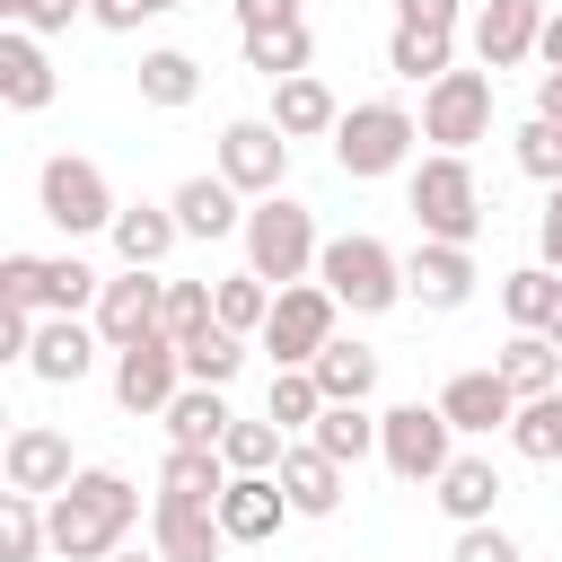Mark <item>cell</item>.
Wrapping results in <instances>:
<instances>
[{"instance_id": "32", "label": "cell", "mask_w": 562, "mask_h": 562, "mask_svg": "<svg viewBox=\"0 0 562 562\" xmlns=\"http://www.w3.org/2000/svg\"><path fill=\"white\" fill-rule=\"evenodd\" d=\"M553 299H562V272H553V263H518V272H501V316H509V325L544 334Z\"/></svg>"}, {"instance_id": "56", "label": "cell", "mask_w": 562, "mask_h": 562, "mask_svg": "<svg viewBox=\"0 0 562 562\" xmlns=\"http://www.w3.org/2000/svg\"><path fill=\"white\" fill-rule=\"evenodd\" d=\"M167 9H184V0H158V18H167Z\"/></svg>"}, {"instance_id": "42", "label": "cell", "mask_w": 562, "mask_h": 562, "mask_svg": "<svg viewBox=\"0 0 562 562\" xmlns=\"http://www.w3.org/2000/svg\"><path fill=\"white\" fill-rule=\"evenodd\" d=\"M211 316H220V307H211V281H167V316H158L167 342H193Z\"/></svg>"}, {"instance_id": "20", "label": "cell", "mask_w": 562, "mask_h": 562, "mask_svg": "<svg viewBox=\"0 0 562 562\" xmlns=\"http://www.w3.org/2000/svg\"><path fill=\"white\" fill-rule=\"evenodd\" d=\"M281 518H290L281 474H228V492H220V527H228V544H263V536H281Z\"/></svg>"}, {"instance_id": "22", "label": "cell", "mask_w": 562, "mask_h": 562, "mask_svg": "<svg viewBox=\"0 0 562 562\" xmlns=\"http://www.w3.org/2000/svg\"><path fill=\"white\" fill-rule=\"evenodd\" d=\"M237 202H246V193L211 167V176H184L167 211H176V228H184V237H228V228H246V211H237Z\"/></svg>"}, {"instance_id": "51", "label": "cell", "mask_w": 562, "mask_h": 562, "mask_svg": "<svg viewBox=\"0 0 562 562\" xmlns=\"http://www.w3.org/2000/svg\"><path fill=\"white\" fill-rule=\"evenodd\" d=\"M299 18V0H237V35H255V26H290Z\"/></svg>"}, {"instance_id": "28", "label": "cell", "mask_w": 562, "mask_h": 562, "mask_svg": "<svg viewBox=\"0 0 562 562\" xmlns=\"http://www.w3.org/2000/svg\"><path fill=\"white\" fill-rule=\"evenodd\" d=\"M307 369H316L325 404H369V395H378V351H369V342H342V334H334Z\"/></svg>"}, {"instance_id": "4", "label": "cell", "mask_w": 562, "mask_h": 562, "mask_svg": "<svg viewBox=\"0 0 562 562\" xmlns=\"http://www.w3.org/2000/svg\"><path fill=\"white\" fill-rule=\"evenodd\" d=\"M413 140H422V123H413L395 97H360V105L334 123V167L369 184V176H395V167L413 158Z\"/></svg>"}, {"instance_id": "21", "label": "cell", "mask_w": 562, "mask_h": 562, "mask_svg": "<svg viewBox=\"0 0 562 562\" xmlns=\"http://www.w3.org/2000/svg\"><path fill=\"white\" fill-rule=\"evenodd\" d=\"M97 325H79V316H44L35 325V351H26V369L44 378V386H79L88 369H97Z\"/></svg>"}, {"instance_id": "46", "label": "cell", "mask_w": 562, "mask_h": 562, "mask_svg": "<svg viewBox=\"0 0 562 562\" xmlns=\"http://www.w3.org/2000/svg\"><path fill=\"white\" fill-rule=\"evenodd\" d=\"M0 299L44 307V255H0Z\"/></svg>"}, {"instance_id": "14", "label": "cell", "mask_w": 562, "mask_h": 562, "mask_svg": "<svg viewBox=\"0 0 562 562\" xmlns=\"http://www.w3.org/2000/svg\"><path fill=\"white\" fill-rule=\"evenodd\" d=\"M0 474H9V492H44V501H53L79 465H70V439H61L53 422H18L9 448H0Z\"/></svg>"}, {"instance_id": "52", "label": "cell", "mask_w": 562, "mask_h": 562, "mask_svg": "<svg viewBox=\"0 0 562 562\" xmlns=\"http://www.w3.org/2000/svg\"><path fill=\"white\" fill-rule=\"evenodd\" d=\"M536 114H544V123H562V70H544V79H536Z\"/></svg>"}, {"instance_id": "36", "label": "cell", "mask_w": 562, "mask_h": 562, "mask_svg": "<svg viewBox=\"0 0 562 562\" xmlns=\"http://www.w3.org/2000/svg\"><path fill=\"white\" fill-rule=\"evenodd\" d=\"M448 53H457L448 26H395V35H386V70H395V79H422V88L448 70Z\"/></svg>"}, {"instance_id": "25", "label": "cell", "mask_w": 562, "mask_h": 562, "mask_svg": "<svg viewBox=\"0 0 562 562\" xmlns=\"http://www.w3.org/2000/svg\"><path fill=\"white\" fill-rule=\"evenodd\" d=\"M272 123H281L290 140H316V132L342 123V105H334V88H325L316 70H299V79H272Z\"/></svg>"}, {"instance_id": "47", "label": "cell", "mask_w": 562, "mask_h": 562, "mask_svg": "<svg viewBox=\"0 0 562 562\" xmlns=\"http://www.w3.org/2000/svg\"><path fill=\"white\" fill-rule=\"evenodd\" d=\"M26 351H35V307L0 299V360H26Z\"/></svg>"}, {"instance_id": "2", "label": "cell", "mask_w": 562, "mask_h": 562, "mask_svg": "<svg viewBox=\"0 0 562 562\" xmlns=\"http://www.w3.org/2000/svg\"><path fill=\"white\" fill-rule=\"evenodd\" d=\"M246 272H263L272 290H290V281H307L316 272V255H325V237H316V211L307 202H290V193H263L255 211H246Z\"/></svg>"}, {"instance_id": "9", "label": "cell", "mask_w": 562, "mask_h": 562, "mask_svg": "<svg viewBox=\"0 0 562 562\" xmlns=\"http://www.w3.org/2000/svg\"><path fill=\"white\" fill-rule=\"evenodd\" d=\"M422 140H439V149L492 140V70H439L422 88Z\"/></svg>"}, {"instance_id": "48", "label": "cell", "mask_w": 562, "mask_h": 562, "mask_svg": "<svg viewBox=\"0 0 562 562\" xmlns=\"http://www.w3.org/2000/svg\"><path fill=\"white\" fill-rule=\"evenodd\" d=\"M457 9L465 0H395V26H448L457 35Z\"/></svg>"}, {"instance_id": "34", "label": "cell", "mask_w": 562, "mask_h": 562, "mask_svg": "<svg viewBox=\"0 0 562 562\" xmlns=\"http://www.w3.org/2000/svg\"><path fill=\"white\" fill-rule=\"evenodd\" d=\"M35 553H53L44 492H0V562H35Z\"/></svg>"}, {"instance_id": "15", "label": "cell", "mask_w": 562, "mask_h": 562, "mask_svg": "<svg viewBox=\"0 0 562 562\" xmlns=\"http://www.w3.org/2000/svg\"><path fill=\"white\" fill-rule=\"evenodd\" d=\"M149 544L167 562H220L228 553V527L211 501H149Z\"/></svg>"}, {"instance_id": "6", "label": "cell", "mask_w": 562, "mask_h": 562, "mask_svg": "<svg viewBox=\"0 0 562 562\" xmlns=\"http://www.w3.org/2000/svg\"><path fill=\"white\" fill-rule=\"evenodd\" d=\"M35 211H44L61 237H97V228H114L123 202H114V184H105L97 158H70V149H61V158L35 167Z\"/></svg>"}, {"instance_id": "50", "label": "cell", "mask_w": 562, "mask_h": 562, "mask_svg": "<svg viewBox=\"0 0 562 562\" xmlns=\"http://www.w3.org/2000/svg\"><path fill=\"white\" fill-rule=\"evenodd\" d=\"M536 255L562 272V184H544V220H536Z\"/></svg>"}, {"instance_id": "40", "label": "cell", "mask_w": 562, "mask_h": 562, "mask_svg": "<svg viewBox=\"0 0 562 562\" xmlns=\"http://www.w3.org/2000/svg\"><path fill=\"white\" fill-rule=\"evenodd\" d=\"M97 290H105V272H88L79 255H44V316H79V307H97Z\"/></svg>"}, {"instance_id": "27", "label": "cell", "mask_w": 562, "mask_h": 562, "mask_svg": "<svg viewBox=\"0 0 562 562\" xmlns=\"http://www.w3.org/2000/svg\"><path fill=\"white\" fill-rule=\"evenodd\" d=\"M158 422H167V448H220L237 413H228V386H184Z\"/></svg>"}, {"instance_id": "23", "label": "cell", "mask_w": 562, "mask_h": 562, "mask_svg": "<svg viewBox=\"0 0 562 562\" xmlns=\"http://www.w3.org/2000/svg\"><path fill=\"white\" fill-rule=\"evenodd\" d=\"M430 501H439L457 527H483V518L501 509V465H492V457H448V474L430 483Z\"/></svg>"}, {"instance_id": "53", "label": "cell", "mask_w": 562, "mask_h": 562, "mask_svg": "<svg viewBox=\"0 0 562 562\" xmlns=\"http://www.w3.org/2000/svg\"><path fill=\"white\" fill-rule=\"evenodd\" d=\"M536 53H544V70H562V9L544 18V35H536Z\"/></svg>"}, {"instance_id": "7", "label": "cell", "mask_w": 562, "mask_h": 562, "mask_svg": "<svg viewBox=\"0 0 562 562\" xmlns=\"http://www.w3.org/2000/svg\"><path fill=\"white\" fill-rule=\"evenodd\" d=\"M378 457L395 483H439L448 457H457V422L439 404H386L378 413Z\"/></svg>"}, {"instance_id": "38", "label": "cell", "mask_w": 562, "mask_h": 562, "mask_svg": "<svg viewBox=\"0 0 562 562\" xmlns=\"http://www.w3.org/2000/svg\"><path fill=\"white\" fill-rule=\"evenodd\" d=\"M211 307H220L228 334H263V316H272V281H263V272H228V281H211Z\"/></svg>"}, {"instance_id": "41", "label": "cell", "mask_w": 562, "mask_h": 562, "mask_svg": "<svg viewBox=\"0 0 562 562\" xmlns=\"http://www.w3.org/2000/svg\"><path fill=\"white\" fill-rule=\"evenodd\" d=\"M220 457H228V474H272V465H281V422H272V413H263V422H228Z\"/></svg>"}, {"instance_id": "43", "label": "cell", "mask_w": 562, "mask_h": 562, "mask_svg": "<svg viewBox=\"0 0 562 562\" xmlns=\"http://www.w3.org/2000/svg\"><path fill=\"white\" fill-rule=\"evenodd\" d=\"M518 167L536 176V184H562V123H518Z\"/></svg>"}, {"instance_id": "37", "label": "cell", "mask_w": 562, "mask_h": 562, "mask_svg": "<svg viewBox=\"0 0 562 562\" xmlns=\"http://www.w3.org/2000/svg\"><path fill=\"white\" fill-rule=\"evenodd\" d=\"M237 369H246V334H228V325L211 316V325L184 342V386H228Z\"/></svg>"}, {"instance_id": "1", "label": "cell", "mask_w": 562, "mask_h": 562, "mask_svg": "<svg viewBox=\"0 0 562 562\" xmlns=\"http://www.w3.org/2000/svg\"><path fill=\"white\" fill-rule=\"evenodd\" d=\"M44 518H53V553H61V562H105V553L140 527V492H132V474L88 465V474H70V483L44 501Z\"/></svg>"}, {"instance_id": "18", "label": "cell", "mask_w": 562, "mask_h": 562, "mask_svg": "<svg viewBox=\"0 0 562 562\" xmlns=\"http://www.w3.org/2000/svg\"><path fill=\"white\" fill-rule=\"evenodd\" d=\"M439 413H448L465 439H483V430H509L518 395H509V378H501V369H457V378L439 386Z\"/></svg>"}, {"instance_id": "8", "label": "cell", "mask_w": 562, "mask_h": 562, "mask_svg": "<svg viewBox=\"0 0 562 562\" xmlns=\"http://www.w3.org/2000/svg\"><path fill=\"white\" fill-rule=\"evenodd\" d=\"M334 316H342V299H334L325 281H290V290H272V316H263V351H272V369H307V360L334 342Z\"/></svg>"}, {"instance_id": "49", "label": "cell", "mask_w": 562, "mask_h": 562, "mask_svg": "<svg viewBox=\"0 0 562 562\" xmlns=\"http://www.w3.org/2000/svg\"><path fill=\"white\" fill-rule=\"evenodd\" d=\"M88 18H97V26H114V35H132L140 18H158V0H88Z\"/></svg>"}, {"instance_id": "54", "label": "cell", "mask_w": 562, "mask_h": 562, "mask_svg": "<svg viewBox=\"0 0 562 562\" xmlns=\"http://www.w3.org/2000/svg\"><path fill=\"white\" fill-rule=\"evenodd\" d=\"M105 562H167V553H158V544H149V553H132V544H114Z\"/></svg>"}, {"instance_id": "31", "label": "cell", "mask_w": 562, "mask_h": 562, "mask_svg": "<svg viewBox=\"0 0 562 562\" xmlns=\"http://www.w3.org/2000/svg\"><path fill=\"white\" fill-rule=\"evenodd\" d=\"M307 61H316L307 18H290V26H255V35H246V70H263V79H299Z\"/></svg>"}, {"instance_id": "16", "label": "cell", "mask_w": 562, "mask_h": 562, "mask_svg": "<svg viewBox=\"0 0 562 562\" xmlns=\"http://www.w3.org/2000/svg\"><path fill=\"white\" fill-rule=\"evenodd\" d=\"M544 35V0H483L474 9V61L483 70H518Z\"/></svg>"}, {"instance_id": "39", "label": "cell", "mask_w": 562, "mask_h": 562, "mask_svg": "<svg viewBox=\"0 0 562 562\" xmlns=\"http://www.w3.org/2000/svg\"><path fill=\"white\" fill-rule=\"evenodd\" d=\"M263 413H272L281 430H316V413H325V386H316V369H272V386H263Z\"/></svg>"}, {"instance_id": "13", "label": "cell", "mask_w": 562, "mask_h": 562, "mask_svg": "<svg viewBox=\"0 0 562 562\" xmlns=\"http://www.w3.org/2000/svg\"><path fill=\"white\" fill-rule=\"evenodd\" d=\"M404 299H422L430 316H448V307H465V299H474V246H448V237H422V246L404 255Z\"/></svg>"}, {"instance_id": "44", "label": "cell", "mask_w": 562, "mask_h": 562, "mask_svg": "<svg viewBox=\"0 0 562 562\" xmlns=\"http://www.w3.org/2000/svg\"><path fill=\"white\" fill-rule=\"evenodd\" d=\"M448 562H527V553L509 544V527H501V518H483V527H457Z\"/></svg>"}, {"instance_id": "19", "label": "cell", "mask_w": 562, "mask_h": 562, "mask_svg": "<svg viewBox=\"0 0 562 562\" xmlns=\"http://www.w3.org/2000/svg\"><path fill=\"white\" fill-rule=\"evenodd\" d=\"M272 474H281V492H290V518H334V509H342V474H351V465H334L316 439H299V448H281V465H272Z\"/></svg>"}, {"instance_id": "10", "label": "cell", "mask_w": 562, "mask_h": 562, "mask_svg": "<svg viewBox=\"0 0 562 562\" xmlns=\"http://www.w3.org/2000/svg\"><path fill=\"white\" fill-rule=\"evenodd\" d=\"M220 176H228L246 202L281 193V176H290V132H281L272 114H246V123H228V132H220Z\"/></svg>"}, {"instance_id": "24", "label": "cell", "mask_w": 562, "mask_h": 562, "mask_svg": "<svg viewBox=\"0 0 562 562\" xmlns=\"http://www.w3.org/2000/svg\"><path fill=\"white\" fill-rule=\"evenodd\" d=\"M105 237H114V255H123L132 272H158V263L176 255V237H184V228H176V211L132 202V211H114V228H105Z\"/></svg>"}, {"instance_id": "45", "label": "cell", "mask_w": 562, "mask_h": 562, "mask_svg": "<svg viewBox=\"0 0 562 562\" xmlns=\"http://www.w3.org/2000/svg\"><path fill=\"white\" fill-rule=\"evenodd\" d=\"M9 26H35V35H61L70 18H88V0H0Z\"/></svg>"}, {"instance_id": "30", "label": "cell", "mask_w": 562, "mask_h": 562, "mask_svg": "<svg viewBox=\"0 0 562 562\" xmlns=\"http://www.w3.org/2000/svg\"><path fill=\"white\" fill-rule=\"evenodd\" d=\"M220 492H228V457H220V448H167L158 501H211V509H220Z\"/></svg>"}, {"instance_id": "12", "label": "cell", "mask_w": 562, "mask_h": 562, "mask_svg": "<svg viewBox=\"0 0 562 562\" xmlns=\"http://www.w3.org/2000/svg\"><path fill=\"white\" fill-rule=\"evenodd\" d=\"M88 316H97L105 351H123V342L158 334V316H167V281H158V272H132V263H123V272H114V281L97 290V307H88Z\"/></svg>"}, {"instance_id": "33", "label": "cell", "mask_w": 562, "mask_h": 562, "mask_svg": "<svg viewBox=\"0 0 562 562\" xmlns=\"http://www.w3.org/2000/svg\"><path fill=\"white\" fill-rule=\"evenodd\" d=\"M307 439H316L334 465H360V457H378V413H369V404H325Z\"/></svg>"}, {"instance_id": "35", "label": "cell", "mask_w": 562, "mask_h": 562, "mask_svg": "<svg viewBox=\"0 0 562 562\" xmlns=\"http://www.w3.org/2000/svg\"><path fill=\"white\" fill-rule=\"evenodd\" d=\"M509 448H518L527 465H562V386H553V395H527V404L509 413Z\"/></svg>"}, {"instance_id": "11", "label": "cell", "mask_w": 562, "mask_h": 562, "mask_svg": "<svg viewBox=\"0 0 562 562\" xmlns=\"http://www.w3.org/2000/svg\"><path fill=\"white\" fill-rule=\"evenodd\" d=\"M176 395H184V342L140 334V342L114 351V404H123V413H167Z\"/></svg>"}, {"instance_id": "29", "label": "cell", "mask_w": 562, "mask_h": 562, "mask_svg": "<svg viewBox=\"0 0 562 562\" xmlns=\"http://www.w3.org/2000/svg\"><path fill=\"white\" fill-rule=\"evenodd\" d=\"M140 105H158V114H176V105H193L202 97V61L193 53H176V44H158V53H140Z\"/></svg>"}, {"instance_id": "17", "label": "cell", "mask_w": 562, "mask_h": 562, "mask_svg": "<svg viewBox=\"0 0 562 562\" xmlns=\"http://www.w3.org/2000/svg\"><path fill=\"white\" fill-rule=\"evenodd\" d=\"M53 88H61V79H53L44 35H35V26H9V35H0V105H9V114H44Z\"/></svg>"}, {"instance_id": "26", "label": "cell", "mask_w": 562, "mask_h": 562, "mask_svg": "<svg viewBox=\"0 0 562 562\" xmlns=\"http://www.w3.org/2000/svg\"><path fill=\"white\" fill-rule=\"evenodd\" d=\"M492 369L509 378V395H518V404H527V395H553V386H562V342L518 325V334L501 342V360H492Z\"/></svg>"}, {"instance_id": "55", "label": "cell", "mask_w": 562, "mask_h": 562, "mask_svg": "<svg viewBox=\"0 0 562 562\" xmlns=\"http://www.w3.org/2000/svg\"><path fill=\"white\" fill-rule=\"evenodd\" d=\"M544 334H553V342H562V299H553V316H544Z\"/></svg>"}, {"instance_id": "3", "label": "cell", "mask_w": 562, "mask_h": 562, "mask_svg": "<svg viewBox=\"0 0 562 562\" xmlns=\"http://www.w3.org/2000/svg\"><path fill=\"white\" fill-rule=\"evenodd\" d=\"M404 202H413L422 237H448V246H474V237H483V184H474L465 149H430V158L413 167Z\"/></svg>"}, {"instance_id": "5", "label": "cell", "mask_w": 562, "mask_h": 562, "mask_svg": "<svg viewBox=\"0 0 562 562\" xmlns=\"http://www.w3.org/2000/svg\"><path fill=\"white\" fill-rule=\"evenodd\" d=\"M316 281H325L351 316H386V307L404 299V255H395V246H378V237H325Z\"/></svg>"}]
</instances>
